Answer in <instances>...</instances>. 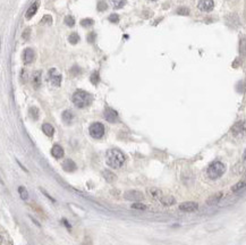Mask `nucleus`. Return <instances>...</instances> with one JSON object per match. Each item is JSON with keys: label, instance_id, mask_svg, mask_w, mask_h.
Returning <instances> with one entry per match:
<instances>
[{"label": "nucleus", "instance_id": "nucleus-13", "mask_svg": "<svg viewBox=\"0 0 246 245\" xmlns=\"http://www.w3.org/2000/svg\"><path fill=\"white\" fill-rule=\"evenodd\" d=\"M76 164H75L73 160H70V159H67L63 162V169L65 172H75L76 170Z\"/></svg>", "mask_w": 246, "mask_h": 245}, {"label": "nucleus", "instance_id": "nucleus-12", "mask_svg": "<svg viewBox=\"0 0 246 245\" xmlns=\"http://www.w3.org/2000/svg\"><path fill=\"white\" fill-rule=\"evenodd\" d=\"M23 59H24V63L26 65L31 64L34 60V51L31 48H26L24 50V53H23Z\"/></svg>", "mask_w": 246, "mask_h": 245}, {"label": "nucleus", "instance_id": "nucleus-4", "mask_svg": "<svg viewBox=\"0 0 246 245\" xmlns=\"http://www.w3.org/2000/svg\"><path fill=\"white\" fill-rule=\"evenodd\" d=\"M90 135L94 139H101L105 135V126L102 125L101 122H93L90 126Z\"/></svg>", "mask_w": 246, "mask_h": 245}, {"label": "nucleus", "instance_id": "nucleus-34", "mask_svg": "<svg viewBox=\"0 0 246 245\" xmlns=\"http://www.w3.org/2000/svg\"><path fill=\"white\" fill-rule=\"evenodd\" d=\"M109 21L111 22V23H118V22H119V16L117 14H111L109 16Z\"/></svg>", "mask_w": 246, "mask_h": 245}, {"label": "nucleus", "instance_id": "nucleus-21", "mask_svg": "<svg viewBox=\"0 0 246 245\" xmlns=\"http://www.w3.org/2000/svg\"><path fill=\"white\" fill-rule=\"evenodd\" d=\"M32 84L35 89H39L40 84H41V73L40 72H36V73L33 74V80H32Z\"/></svg>", "mask_w": 246, "mask_h": 245}, {"label": "nucleus", "instance_id": "nucleus-22", "mask_svg": "<svg viewBox=\"0 0 246 245\" xmlns=\"http://www.w3.org/2000/svg\"><path fill=\"white\" fill-rule=\"evenodd\" d=\"M246 187V183L244 181H239L238 183H236L235 185L232 187V192L234 193H238V192H242L243 189Z\"/></svg>", "mask_w": 246, "mask_h": 245}, {"label": "nucleus", "instance_id": "nucleus-23", "mask_svg": "<svg viewBox=\"0 0 246 245\" xmlns=\"http://www.w3.org/2000/svg\"><path fill=\"white\" fill-rule=\"evenodd\" d=\"M239 52L244 58H246V39H242L239 43Z\"/></svg>", "mask_w": 246, "mask_h": 245}, {"label": "nucleus", "instance_id": "nucleus-32", "mask_svg": "<svg viewBox=\"0 0 246 245\" xmlns=\"http://www.w3.org/2000/svg\"><path fill=\"white\" fill-rule=\"evenodd\" d=\"M93 19H91V18H85V19H82L81 21V25H83V26H91V25H93Z\"/></svg>", "mask_w": 246, "mask_h": 245}, {"label": "nucleus", "instance_id": "nucleus-2", "mask_svg": "<svg viewBox=\"0 0 246 245\" xmlns=\"http://www.w3.org/2000/svg\"><path fill=\"white\" fill-rule=\"evenodd\" d=\"M92 102V95L82 90H78L73 94V103L77 108H85Z\"/></svg>", "mask_w": 246, "mask_h": 245}, {"label": "nucleus", "instance_id": "nucleus-16", "mask_svg": "<svg viewBox=\"0 0 246 245\" xmlns=\"http://www.w3.org/2000/svg\"><path fill=\"white\" fill-rule=\"evenodd\" d=\"M149 194H150V196H151L152 199L157 200V201H160L161 200V197L163 196V193H162L161 189H155V187H152V189H149Z\"/></svg>", "mask_w": 246, "mask_h": 245}, {"label": "nucleus", "instance_id": "nucleus-40", "mask_svg": "<svg viewBox=\"0 0 246 245\" xmlns=\"http://www.w3.org/2000/svg\"><path fill=\"white\" fill-rule=\"evenodd\" d=\"M153 1H154V0H153Z\"/></svg>", "mask_w": 246, "mask_h": 245}, {"label": "nucleus", "instance_id": "nucleus-31", "mask_svg": "<svg viewBox=\"0 0 246 245\" xmlns=\"http://www.w3.org/2000/svg\"><path fill=\"white\" fill-rule=\"evenodd\" d=\"M96 8H98L99 11H103L105 10L107 8H108V6H107V2L105 1H103V0H100L98 2V6H96Z\"/></svg>", "mask_w": 246, "mask_h": 245}, {"label": "nucleus", "instance_id": "nucleus-27", "mask_svg": "<svg viewBox=\"0 0 246 245\" xmlns=\"http://www.w3.org/2000/svg\"><path fill=\"white\" fill-rule=\"evenodd\" d=\"M64 22H65V24H66L67 26H69V27H72V26H74V25H75L74 17H73V16H70V15L66 16V17H65V19H64Z\"/></svg>", "mask_w": 246, "mask_h": 245}, {"label": "nucleus", "instance_id": "nucleus-6", "mask_svg": "<svg viewBox=\"0 0 246 245\" xmlns=\"http://www.w3.org/2000/svg\"><path fill=\"white\" fill-rule=\"evenodd\" d=\"M232 133L234 136H243L246 134V127H245V122H237L232 127Z\"/></svg>", "mask_w": 246, "mask_h": 245}, {"label": "nucleus", "instance_id": "nucleus-19", "mask_svg": "<svg viewBox=\"0 0 246 245\" xmlns=\"http://www.w3.org/2000/svg\"><path fill=\"white\" fill-rule=\"evenodd\" d=\"M42 131H43V133L49 137L52 136L53 133H55V128H53V126L51 125V124H48V122H46V124H43L42 125Z\"/></svg>", "mask_w": 246, "mask_h": 245}, {"label": "nucleus", "instance_id": "nucleus-20", "mask_svg": "<svg viewBox=\"0 0 246 245\" xmlns=\"http://www.w3.org/2000/svg\"><path fill=\"white\" fill-rule=\"evenodd\" d=\"M102 176H103V178H105L108 183H113L117 178L116 175H115L113 172H110V170H103V172H102Z\"/></svg>", "mask_w": 246, "mask_h": 245}, {"label": "nucleus", "instance_id": "nucleus-14", "mask_svg": "<svg viewBox=\"0 0 246 245\" xmlns=\"http://www.w3.org/2000/svg\"><path fill=\"white\" fill-rule=\"evenodd\" d=\"M38 9H39V1H35V2H33V4H32L30 7H28L27 10H26V14H25L26 18H27V19H30V18L33 17V16L36 14Z\"/></svg>", "mask_w": 246, "mask_h": 245}, {"label": "nucleus", "instance_id": "nucleus-9", "mask_svg": "<svg viewBox=\"0 0 246 245\" xmlns=\"http://www.w3.org/2000/svg\"><path fill=\"white\" fill-rule=\"evenodd\" d=\"M199 209V204L196 202H183L180 203L179 206V210L183 211V212H195V211Z\"/></svg>", "mask_w": 246, "mask_h": 245}, {"label": "nucleus", "instance_id": "nucleus-17", "mask_svg": "<svg viewBox=\"0 0 246 245\" xmlns=\"http://www.w3.org/2000/svg\"><path fill=\"white\" fill-rule=\"evenodd\" d=\"M159 202L161 203V204H163V206H166V207H170V206H174V204H175L176 200H175V197L171 195H163Z\"/></svg>", "mask_w": 246, "mask_h": 245}, {"label": "nucleus", "instance_id": "nucleus-15", "mask_svg": "<svg viewBox=\"0 0 246 245\" xmlns=\"http://www.w3.org/2000/svg\"><path fill=\"white\" fill-rule=\"evenodd\" d=\"M222 196H223V193H222V192L215 193V194L211 195L210 197H209V199L207 200V204H209V206H213V204H217V203H218L219 201H221Z\"/></svg>", "mask_w": 246, "mask_h": 245}, {"label": "nucleus", "instance_id": "nucleus-36", "mask_svg": "<svg viewBox=\"0 0 246 245\" xmlns=\"http://www.w3.org/2000/svg\"><path fill=\"white\" fill-rule=\"evenodd\" d=\"M95 33L94 32H91L90 34L88 35V38H86V40H88V42H93L94 41V39H95Z\"/></svg>", "mask_w": 246, "mask_h": 245}, {"label": "nucleus", "instance_id": "nucleus-38", "mask_svg": "<svg viewBox=\"0 0 246 245\" xmlns=\"http://www.w3.org/2000/svg\"><path fill=\"white\" fill-rule=\"evenodd\" d=\"M64 224L66 225V227L68 228V229H70V225L68 224V222H67V220H66V219H64Z\"/></svg>", "mask_w": 246, "mask_h": 245}, {"label": "nucleus", "instance_id": "nucleus-30", "mask_svg": "<svg viewBox=\"0 0 246 245\" xmlns=\"http://www.w3.org/2000/svg\"><path fill=\"white\" fill-rule=\"evenodd\" d=\"M177 14L182 15V16H187V15L190 14V9L187 7H180L177 9Z\"/></svg>", "mask_w": 246, "mask_h": 245}, {"label": "nucleus", "instance_id": "nucleus-5", "mask_svg": "<svg viewBox=\"0 0 246 245\" xmlns=\"http://www.w3.org/2000/svg\"><path fill=\"white\" fill-rule=\"evenodd\" d=\"M124 199L127 201H135V202H141L144 200V194L136 189H129L124 193Z\"/></svg>", "mask_w": 246, "mask_h": 245}, {"label": "nucleus", "instance_id": "nucleus-26", "mask_svg": "<svg viewBox=\"0 0 246 245\" xmlns=\"http://www.w3.org/2000/svg\"><path fill=\"white\" fill-rule=\"evenodd\" d=\"M18 193H19V196H21L22 200H27L28 199V192L27 189H25V187H23V186H19L18 187Z\"/></svg>", "mask_w": 246, "mask_h": 245}, {"label": "nucleus", "instance_id": "nucleus-11", "mask_svg": "<svg viewBox=\"0 0 246 245\" xmlns=\"http://www.w3.org/2000/svg\"><path fill=\"white\" fill-rule=\"evenodd\" d=\"M51 154H52L53 158H56V159H60V158L64 157V154H65V151H64L63 147H60L59 144H55L51 149Z\"/></svg>", "mask_w": 246, "mask_h": 245}, {"label": "nucleus", "instance_id": "nucleus-29", "mask_svg": "<svg viewBox=\"0 0 246 245\" xmlns=\"http://www.w3.org/2000/svg\"><path fill=\"white\" fill-rule=\"evenodd\" d=\"M111 1H113V7L117 8V9L124 7V5L126 4V0H111Z\"/></svg>", "mask_w": 246, "mask_h": 245}, {"label": "nucleus", "instance_id": "nucleus-24", "mask_svg": "<svg viewBox=\"0 0 246 245\" xmlns=\"http://www.w3.org/2000/svg\"><path fill=\"white\" fill-rule=\"evenodd\" d=\"M132 209L145 211V210H148V206H145L144 203H142V202H136V203H133V204H132Z\"/></svg>", "mask_w": 246, "mask_h": 245}, {"label": "nucleus", "instance_id": "nucleus-8", "mask_svg": "<svg viewBox=\"0 0 246 245\" xmlns=\"http://www.w3.org/2000/svg\"><path fill=\"white\" fill-rule=\"evenodd\" d=\"M49 80H50V83H51L53 86H60V83H61V75L57 72L56 68H52V69L49 70Z\"/></svg>", "mask_w": 246, "mask_h": 245}, {"label": "nucleus", "instance_id": "nucleus-37", "mask_svg": "<svg viewBox=\"0 0 246 245\" xmlns=\"http://www.w3.org/2000/svg\"><path fill=\"white\" fill-rule=\"evenodd\" d=\"M30 28H26L24 32H23V35H22V38L24 39V40H27L28 38H30Z\"/></svg>", "mask_w": 246, "mask_h": 245}, {"label": "nucleus", "instance_id": "nucleus-7", "mask_svg": "<svg viewBox=\"0 0 246 245\" xmlns=\"http://www.w3.org/2000/svg\"><path fill=\"white\" fill-rule=\"evenodd\" d=\"M103 116H105V120L109 122H117L119 120V117H118L117 111H115L111 108H105V111H103Z\"/></svg>", "mask_w": 246, "mask_h": 245}, {"label": "nucleus", "instance_id": "nucleus-25", "mask_svg": "<svg viewBox=\"0 0 246 245\" xmlns=\"http://www.w3.org/2000/svg\"><path fill=\"white\" fill-rule=\"evenodd\" d=\"M30 116H31L32 119H34V120H38L39 118V109L36 108V107H31L30 108V111H28Z\"/></svg>", "mask_w": 246, "mask_h": 245}, {"label": "nucleus", "instance_id": "nucleus-1", "mask_svg": "<svg viewBox=\"0 0 246 245\" xmlns=\"http://www.w3.org/2000/svg\"><path fill=\"white\" fill-rule=\"evenodd\" d=\"M107 165L113 169H118L125 162V156L119 149H109L105 153Z\"/></svg>", "mask_w": 246, "mask_h": 245}, {"label": "nucleus", "instance_id": "nucleus-18", "mask_svg": "<svg viewBox=\"0 0 246 245\" xmlns=\"http://www.w3.org/2000/svg\"><path fill=\"white\" fill-rule=\"evenodd\" d=\"M61 118H63V122L65 124H70L74 119V114L70 111V110H65L61 115Z\"/></svg>", "mask_w": 246, "mask_h": 245}, {"label": "nucleus", "instance_id": "nucleus-3", "mask_svg": "<svg viewBox=\"0 0 246 245\" xmlns=\"http://www.w3.org/2000/svg\"><path fill=\"white\" fill-rule=\"evenodd\" d=\"M226 172V166L221 161H215L207 167V177L211 179H218L220 178Z\"/></svg>", "mask_w": 246, "mask_h": 245}, {"label": "nucleus", "instance_id": "nucleus-39", "mask_svg": "<svg viewBox=\"0 0 246 245\" xmlns=\"http://www.w3.org/2000/svg\"><path fill=\"white\" fill-rule=\"evenodd\" d=\"M243 159H244V161L246 162V150H245V152H244V156H243Z\"/></svg>", "mask_w": 246, "mask_h": 245}, {"label": "nucleus", "instance_id": "nucleus-28", "mask_svg": "<svg viewBox=\"0 0 246 245\" xmlns=\"http://www.w3.org/2000/svg\"><path fill=\"white\" fill-rule=\"evenodd\" d=\"M68 40H69V42L72 43V44H76V43L80 41V36H78L77 33H72V34L69 35Z\"/></svg>", "mask_w": 246, "mask_h": 245}, {"label": "nucleus", "instance_id": "nucleus-10", "mask_svg": "<svg viewBox=\"0 0 246 245\" xmlns=\"http://www.w3.org/2000/svg\"><path fill=\"white\" fill-rule=\"evenodd\" d=\"M197 7L200 9L201 11H211L215 7V2H213V0H200L199 1V4H197Z\"/></svg>", "mask_w": 246, "mask_h": 245}, {"label": "nucleus", "instance_id": "nucleus-33", "mask_svg": "<svg viewBox=\"0 0 246 245\" xmlns=\"http://www.w3.org/2000/svg\"><path fill=\"white\" fill-rule=\"evenodd\" d=\"M99 80H100V77H99V74L96 73V72H94V73L91 75V82L93 83V84H98L99 83Z\"/></svg>", "mask_w": 246, "mask_h": 245}, {"label": "nucleus", "instance_id": "nucleus-35", "mask_svg": "<svg viewBox=\"0 0 246 245\" xmlns=\"http://www.w3.org/2000/svg\"><path fill=\"white\" fill-rule=\"evenodd\" d=\"M51 22H52V18H51V16H49V15H46V16L42 18L41 23H42V24H44V23H49V24H50Z\"/></svg>", "mask_w": 246, "mask_h": 245}]
</instances>
